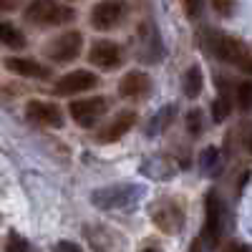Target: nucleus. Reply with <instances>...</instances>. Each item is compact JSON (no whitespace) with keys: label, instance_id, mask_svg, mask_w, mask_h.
Returning <instances> with one entry per match:
<instances>
[{"label":"nucleus","instance_id":"nucleus-1","mask_svg":"<svg viewBox=\"0 0 252 252\" xmlns=\"http://www.w3.org/2000/svg\"><path fill=\"white\" fill-rule=\"evenodd\" d=\"M144 187L141 184H111V187H101L91 194V202L98 209H124L131 207L141 199Z\"/></svg>","mask_w":252,"mask_h":252},{"label":"nucleus","instance_id":"nucleus-2","mask_svg":"<svg viewBox=\"0 0 252 252\" xmlns=\"http://www.w3.org/2000/svg\"><path fill=\"white\" fill-rule=\"evenodd\" d=\"M26 18L35 26L51 28V26L71 23V20L76 18V13H73V8L61 5V3H56V0H33V3H28V8H26Z\"/></svg>","mask_w":252,"mask_h":252},{"label":"nucleus","instance_id":"nucleus-3","mask_svg":"<svg viewBox=\"0 0 252 252\" xmlns=\"http://www.w3.org/2000/svg\"><path fill=\"white\" fill-rule=\"evenodd\" d=\"M212 51H215V56L220 58V61H224V63H235V66H242L245 71H250L252 66H250V51H247V46L242 43L240 38H232V35H215V40H212Z\"/></svg>","mask_w":252,"mask_h":252},{"label":"nucleus","instance_id":"nucleus-4","mask_svg":"<svg viewBox=\"0 0 252 252\" xmlns=\"http://www.w3.org/2000/svg\"><path fill=\"white\" fill-rule=\"evenodd\" d=\"M106 98H101V96H94V98H78V101H71V106H68V111H71V116H73V121L78 124V126H94L103 114H106Z\"/></svg>","mask_w":252,"mask_h":252},{"label":"nucleus","instance_id":"nucleus-5","mask_svg":"<svg viewBox=\"0 0 252 252\" xmlns=\"http://www.w3.org/2000/svg\"><path fill=\"white\" fill-rule=\"evenodd\" d=\"M126 15V5L121 0H101L91 10V26L98 31H111L116 28Z\"/></svg>","mask_w":252,"mask_h":252},{"label":"nucleus","instance_id":"nucleus-6","mask_svg":"<svg viewBox=\"0 0 252 252\" xmlns=\"http://www.w3.org/2000/svg\"><path fill=\"white\" fill-rule=\"evenodd\" d=\"M81 46H83V35L78 31H68V33H61L48 46V56L58 63H68V61L78 58Z\"/></svg>","mask_w":252,"mask_h":252},{"label":"nucleus","instance_id":"nucleus-7","mask_svg":"<svg viewBox=\"0 0 252 252\" xmlns=\"http://www.w3.org/2000/svg\"><path fill=\"white\" fill-rule=\"evenodd\" d=\"M98 83V78L91 73V71H73V73H66L58 83H56V94L58 96H71V94H81V91H89Z\"/></svg>","mask_w":252,"mask_h":252},{"label":"nucleus","instance_id":"nucleus-8","mask_svg":"<svg viewBox=\"0 0 252 252\" xmlns=\"http://www.w3.org/2000/svg\"><path fill=\"white\" fill-rule=\"evenodd\" d=\"M89 61L98 68H116L124 61V56H121V48L114 43V40H98V43L91 46Z\"/></svg>","mask_w":252,"mask_h":252},{"label":"nucleus","instance_id":"nucleus-9","mask_svg":"<svg viewBox=\"0 0 252 252\" xmlns=\"http://www.w3.org/2000/svg\"><path fill=\"white\" fill-rule=\"evenodd\" d=\"M26 114L31 121H38V124H46V126H56L61 129L63 126V114L56 103H48V101H28L26 106Z\"/></svg>","mask_w":252,"mask_h":252},{"label":"nucleus","instance_id":"nucleus-10","mask_svg":"<svg viewBox=\"0 0 252 252\" xmlns=\"http://www.w3.org/2000/svg\"><path fill=\"white\" fill-rule=\"evenodd\" d=\"M136 124V114L134 111H121L114 116L111 124H106L103 129L98 131V141L101 144H111V141H119L126 131L131 129V126Z\"/></svg>","mask_w":252,"mask_h":252},{"label":"nucleus","instance_id":"nucleus-11","mask_svg":"<svg viewBox=\"0 0 252 252\" xmlns=\"http://www.w3.org/2000/svg\"><path fill=\"white\" fill-rule=\"evenodd\" d=\"M204 209H207V220H204V232H202V237L217 242L220 229H222V204H220V197H217L215 192L207 194Z\"/></svg>","mask_w":252,"mask_h":252},{"label":"nucleus","instance_id":"nucleus-12","mask_svg":"<svg viewBox=\"0 0 252 252\" xmlns=\"http://www.w3.org/2000/svg\"><path fill=\"white\" fill-rule=\"evenodd\" d=\"M149 89H152V81H149V76L141 73V71L126 73L121 78V83H119V94L124 98H144L146 94H149Z\"/></svg>","mask_w":252,"mask_h":252},{"label":"nucleus","instance_id":"nucleus-13","mask_svg":"<svg viewBox=\"0 0 252 252\" xmlns=\"http://www.w3.org/2000/svg\"><path fill=\"white\" fill-rule=\"evenodd\" d=\"M152 217H154V222L164 229V232H174V229H179L182 222H184L182 209L177 204H172V202H161L159 207H154Z\"/></svg>","mask_w":252,"mask_h":252},{"label":"nucleus","instance_id":"nucleus-14","mask_svg":"<svg viewBox=\"0 0 252 252\" xmlns=\"http://www.w3.org/2000/svg\"><path fill=\"white\" fill-rule=\"evenodd\" d=\"M5 68L18 76H28V78H48L51 76V71L46 66H40L35 61H28V58H5Z\"/></svg>","mask_w":252,"mask_h":252},{"label":"nucleus","instance_id":"nucleus-15","mask_svg":"<svg viewBox=\"0 0 252 252\" xmlns=\"http://www.w3.org/2000/svg\"><path fill=\"white\" fill-rule=\"evenodd\" d=\"M0 43L20 51V48H26V35L20 33L13 23H0Z\"/></svg>","mask_w":252,"mask_h":252},{"label":"nucleus","instance_id":"nucleus-16","mask_svg":"<svg viewBox=\"0 0 252 252\" xmlns=\"http://www.w3.org/2000/svg\"><path fill=\"white\" fill-rule=\"evenodd\" d=\"M202 86H204V78H202V71L197 66H192L187 73H184V81H182V89H184V96L189 98H197L202 94Z\"/></svg>","mask_w":252,"mask_h":252},{"label":"nucleus","instance_id":"nucleus-17","mask_svg":"<svg viewBox=\"0 0 252 252\" xmlns=\"http://www.w3.org/2000/svg\"><path fill=\"white\" fill-rule=\"evenodd\" d=\"M199 166H202V172H204L207 177H212V174L217 172V166H220V152L215 149V146H209V149L202 152V157H199Z\"/></svg>","mask_w":252,"mask_h":252},{"label":"nucleus","instance_id":"nucleus-18","mask_svg":"<svg viewBox=\"0 0 252 252\" xmlns=\"http://www.w3.org/2000/svg\"><path fill=\"white\" fill-rule=\"evenodd\" d=\"M229 111H232V103H229V96H220V98H215L212 101V119H215V124H222L227 116H229Z\"/></svg>","mask_w":252,"mask_h":252},{"label":"nucleus","instance_id":"nucleus-19","mask_svg":"<svg viewBox=\"0 0 252 252\" xmlns=\"http://www.w3.org/2000/svg\"><path fill=\"white\" fill-rule=\"evenodd\" d=\"M172 114H174V106H164L161 111H159V116H157V121H152L149 124V136H157L161 129H166V126H169V121H172Z\"/></svg>","mask_w":252,"mask_h":252},{"label":"nucleus","instance_id":"nucleus-20","mask_svg":"<svg viewBox=\"0 0 252 252\" xmlns=\"http://www.w3.org/2000/svg\"><path fill=\"white\" fill-rule=\"evenodd\" d=\"M187 129H189V134H192V136H199L202 134L204 124H202V111L199 109H192V111L187 114Z\"/></svg>","mask_w":252,"mask_h":252},{"label":"nucleus","instance_id":"nucleus-21","mask_svg":"<svg viewBox=\"0 0 252 252\" xmlns=\"http://www.w3.org/2000/svg\"><path fill=\"white\" fill-rule=\"evenodd\" d=\"M250 98H252V86H250V81H242L237 86V106H240V111H250Z\"/></svg>","mask_w":252,"mask_h":252},{"label":"nucleus","instance_id":"nucleus-22","mask_svg":"<svg viewBox=\"0 0 252 252\" xmlns=\"http://www.w3.org/2000/svg\"><path fill=\"white\" fill-rule=\"evenodd\" d=\"M8 250H28L31 245L20 237V235H15V232H10V237H8V245H5Z\"/></svg>","mask_w":252,"mask_h":252},{"label":"nucleus","instance_id":"nucleus-23","mask_svg":"<svg viewBox=\"0 0 252 252\" xmlns=\"http://www.w3.org/2000/svg\"><path fill=\"white\" fill-rule=\"evenodd\" d=\"M212 5H215V10L220 15H229L232 8H235V0H212Z\"/></svg>","mask_w":252,"mask_h":252},{"label":"nucleus","instance_id":"nucleus-24","mask_svg":"<svg viewBox=\"0 0 252 252\" xmlns=\"http://www.w3.org/2000/svg\"><path fill=\"white\" fill-rule=\"evenodd\" d=\"M184 8H187V15H199L202 10V0H184Z\"/></svg>","mask_w":252,"mask_h":252},{"label":"nucleus","instance_id":"nucleus-25","mask_svg":"<svg viewBox=\"0 0 252 252\" xmlns=\"http://www.w3.org/2000/svg\"><path fill=\"white\" fill-rule=\"evenodd\" d=\"M58 250H68V252H78V250H81V245H76V242H58Z\"/></svg>","mask_w":252,"mask_h":252},{"label":"nucleus","instance_id":"nucleus-26","mask_svg":"<svg viewBox=\"0 0 252 252\" xmlns=\"http://www.w3.org/2000/svg\"><path fill=\"white\" fill-rule=\"evenodd\" d=\"M18 3L15 0H0V13H8V10H13Z\"/></svg>","mask_w":252,"mask_h":252}]
</instances>
